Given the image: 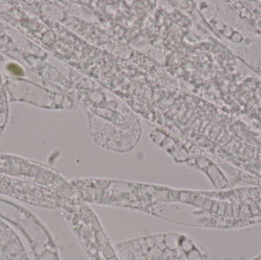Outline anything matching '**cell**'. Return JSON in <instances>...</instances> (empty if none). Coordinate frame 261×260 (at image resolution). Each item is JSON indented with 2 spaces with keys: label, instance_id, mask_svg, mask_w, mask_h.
<instances>
[{
  "label": "cell",
  "instance_id": "cell-1",
  "mask_svg": "<svg viewBox=\"0 0 261 260\" xmlns=\"http://www.w3.org/2000/svg\"><path fill=\"white\" fill-rule=\"evenodd\" d=\"M0 218L16 227L25 236L38 260H58L47 230L31 211L0 197Z\"/></svg>",
  "mask_w": 261,
  "mask_h": 260
},
{
  "label": "cell",
  "instance_id": "cell-2",
  "mask_svg": "<svg viewBox=\"0 0 261 260\" xmlns=\"http://www.w3.org/2000/svg\"><path fill=\"white\" fill-rule=\"evenodd\" d=\"M0 195L41 209H55L59 205L55 191L8 176L0 175Z\"/></svg>",
  "mask_w": 261,
  "mask_h": 260
},
{
  "label": "cell",
  "instance_id": "cell-3",
  "mask_svg": "<svg viewBox=\"0 0 261 260\" xmlns=\"http://www.w3.org/2000/svg\"><path fill=\"white\" fill-rule=\"evenodd\" d=\"M2 161L4 162L3 160ZM0 174L30 182L56 192L61 189L60 184L61 180H60V178L50 172L43 170L38 166L26 162L15 160L12 161V164L7 163L6 164L0 162Z\"/></svg>",
  "mask_w": 261,
  "mask_h": 260
},
{
  "label": "cell",
  "instance_id": "cell-4",
  "mask_svg": "<svg viewBox=\"0 0 261 260\" xmlns=\"http://www.w3.org/2000/svg\"><path fill=\"white\" fill-rule=\"evenodd\" d=\"M8 69H9V71L12 72L14 74L18 75V76L22 75V70H21V69L19 67L15 65V64H10L9 67H8Z\"/></svg>",
  "mask_w": 261,
  "mask_h": 260
}]
</instances>
